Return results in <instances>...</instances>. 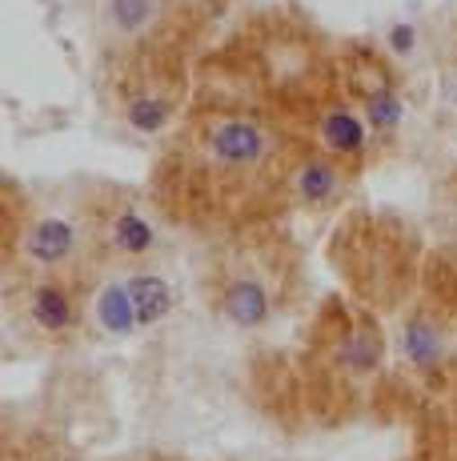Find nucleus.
<instances>
[{
    "mask_svg": "<svg viewBox=\"0 0 457 461\" xmlns=\"http://www.w3.org/2000/svg\"><path fill=\"white\" fill-rule=\"evenodd\" d=\"M109 241H112V249L125 253V257H145V253H153L157 233L137 209H121L117 217H112Z\"/></svg>",
    "mask_w": 457,
    "mask_h": 461,
    "instance_id": "9b49d317",
    "label": "nucleus"
},
{
    "mask_svg": "<svg viewBox=\"0 0 457 461\" xmlns=\"http://www.w3.org/2000/svg\"><path fill=\"white\" fill-rule=\"evenodd\" d=\"M24 253H29L32 265H45V269H57V265L73 261V253H76V225L68 217H60V212L40 217L37 225L29 229V237H24Z\"/></svg>",
    "mask_w": 457,
    "mask_h": 461,
    "instance_id": "20e7f679",
    "label": "nucleus"
},
{
    "mask_svg": "<svg viewBox=\"0 0 457 461\" xmlns=\"http://www.w3.org/2000/svg\"><path fill=\"white\" fill-rule=\"evenodd\" d=\"M205 153L225 173H249L273 157V137L253 117H221L205 132Z\"/></svg>",
    "mask_w": 457,
    "mask_h": 461,
    "instance_id": "f257e3e1",
    "label": "nucleus"
},
{
    "mask_svg": "<svg viewBox=\"0 0 457 461\" xmlns=\"http://www.w3.org/2000/svg\"><path fill=\"white\" fill-rule=\"evenodd\" d=\"M401 353L413 369H434L445 357V337L429 317H409L401 330Z\"/></svg>",
    "mask_w": 457,
    "mask_h": 461,
    "instance_id": "6e6552de",
    "label": "nucleus"
},
{
    "mask_svg": "<svg viewBox=\"0 0 457 461\" xmlns=\"http://www.w3.org/2000/svg\"><path fill=\"white\" fill-rule=\"evenodd\" d=\"M381 353H385L381 337H377V330H369V325L349 330L345 337H341V345H337L341 369H345V374H354V377H369V374H373V369L381 366Z\"/></svg>",
    "mask_w": 457,
    "mask_h": 461,
    "instance_id": "1a4fd4ad",
    "label": "nucleus"
},
{
    "mask_svg": "<svg viewBox=\"0 0 457 461\" xmlns=\"http://www.w3.org/2000/svg\"><path fill=\"white\" fill-rule=\"evenodd\" d=\"M109 13L121 29H140V24L153 16V0H112Z\"/></svg>",
    "mask_w": 457,
    "mask_h": 461,
    "instance_id": "4468645a",
    "label": "nucleus"
},
{
    "mask_svg": "<svg viewBox=\"0 0 457 461\" xmlns=\"http://www.w3.org/2000/svg\"><path fill=\"white\" fill-rule=\"evenodd\" d=\"M337 189H341L337 168L329 161H321V157H309L293 176V193L305 201V205H325V201L337 197Z\"/></svg>",
    "mask_w": 457,
    "mask_h": 461,
    "instance_id": "9d476101",
    "label": "nucleus"
},
{
    "mask_svg": "<svg viewBox=\"0 0 457 461\" xmlns=\"http://www.w3.org/2000/svg\"><path fill=\"white\" fill-rule=\"evenodd\" d=\"M173 117V101L161 93H137L133 101L125 104V121L137 132H161Z\"/></svg>",
    "mask_w": 457,
    "mask_h": 461,
    "instance_id": "f8f14e48",
    "label": "nucleus"
},
{
    "mask_svg": "<svg viewBox=\"0 0 457 461\" xmlns=\"http://www.w3.org/2000/svg\"><path fill=\"white\" fill-rule=\"evenodd\" d=\"M217 309H221V317L228 325H237V330H257V325L269 321L273 301H269L265 281H257L253 273H237V277H228L221 285Z\"/></svg>",
    "mask_w": 457,
    "mask_h": 461,
    "instance_id": "7ed1b4c3",
    "label": "nucleus"
},
{
    "mask_svg": "<svg viewBox=\"0 0 457 461\" xmlns=\"http://www.w3.org/2000/svg\"><path fill=\"white\" fill-rule=\"evenodd\" d=\"M321 145L337 157H357L365 149V117L345 104H333L321 113Z\"/></svg>",
    "mask_w": 457,
    "mask_h": 461,
    "instance_id": "423d86ee",
    "label": "nucleus"
},
{
    "mask_svg": "<svg viewBox=\"0 0 457 461\" xmlns=\"http://www.w3.org/2000/svg\"><path fill=\"white\" fill-rule=\"evenodd\" d=\"M29 321L37 325L45 337H68L81 321V309H76V297L68 285H60L57 277H45L29 289Z\"/></svg>",
    "mask_w": 457,
    "mask_h": 461,
    "instance_id": "f03ea898",
    "label": "nucleus"
},
{
    "mask_svg": "<svg viewBox=\"0 0 457 461\" xmlns=\"http://www.w3.org/2000/svg\"><path fill=\"white\" fill-rule=\"evenodd\" d=\"M390 41H393V49H398V52H409V44H413V29H409V24H398Z\"/></svg>",
    "mask_w": 457,
    "mask_h": 461,
    "instance_id": "2eb2a0df",
    "label": "nucleus"
},
{
    "mask_svg": "<svg viewBox=\"0 0 457 461\" xmlns=\"http://www.w3.org/2000/svg\"><path fill=\"white\" fill-rule=\"evenodd\" d=\"M453 109H457V93H453Z\"/></svg>",
    "mask_w": 457,
    "mask_h": 461,
    "instance_id": "dca6fc26",
    "label": "nucleus"
},
{
    "mask_svg": "<svg viewBox=\"0 0 457 461\" xmlns=\"http://www.w3.org/2000/svg\"><path fill=\"white\" fill-rule=\"evenodd\" d=\"M93 321L101 325V333H109V337H129V333L140 330L133 297H129L125 281H109V285L96 294V301H93Z\"/></svg>",
    "mask_w": 457,
    "mask_h": 461,
    "instance_id": "0eeeda50",
    "label": "nucleus"
},
{
    "mask_svg": "<svg viewBox=\"0 0 457 461\" xmlns=\"http://www.w3.org/2000/svg\"><path fill=\"white\" fill-rule=\"evenodd\" d=\"M365 125H373V129H381V132H393L398 129V121H401V96L393 93L390 85H377L373 93L365 96Z\"/></svg>",
    "mask_w": 457,
    "mask_h": 461,
    "instance_id": "ddd939ff",
    "label": "nucleus"
},
{
    "mask_svg": "<svg viewBox=\"0 0 457 461\" xmlns=\"http://www.w3.org/2000/svg\"><path fill=\"white\" fill-rule=\"evenodd\" d=\"M125 289H129V297H133L140 330H148V325H161L165 317L173 313V289H169V281H165L161 273H129Z\"/></svg>",
    "mask_w": 457,
    "mask_h": 461,
    "instance_id": "39448f33",
    "label": "nucleus"
}]
</instances>
